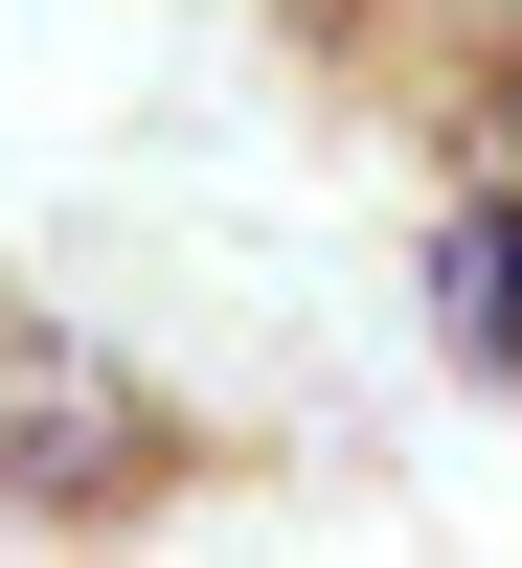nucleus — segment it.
Listing matches in <instances>:
<instances>
[{"instance_id": "nucleus-2", "label": "nucleus", "mask_w": 522, "mask_h": 568, "mask_svg": "<svg viewBox=\"0 0 522 568\" xmlns=\"http://www.w3.org/2000/svg\"><path fill=\"white\" fill-rule=\"evenodd\" d=\"M454 342H478V364H522V182L454 227Z\"/></svg>"}, {"instance_id": "nucleus-1", "label": "nucleus", "mask_w": 522, "mask_h": 568, "mask_svg": "<svg viewBox=\"0 0 522 568\" xmlns=\"http://www.w3.org/2000/svg\"><path fill=\"white\" fill-rule=\"evenodd\" d=\"M0 478L23 500H136L160 478V409H136L69 318H0Z\"/></svg>"}, {"instance_id": "nucleus-3", "label": "nucleus", "mask_w": 522, "mask_h": 568, "mask_svg": "<svg viewBox=\"0 0 522 568\" xmlns=\"http://www.w3.org/2000/svg\"><path fill=\"white\" fill-rule=\"evenodd\" d=\"M296 23H341V0H296Z\"/></svg>"}]
</instances>
